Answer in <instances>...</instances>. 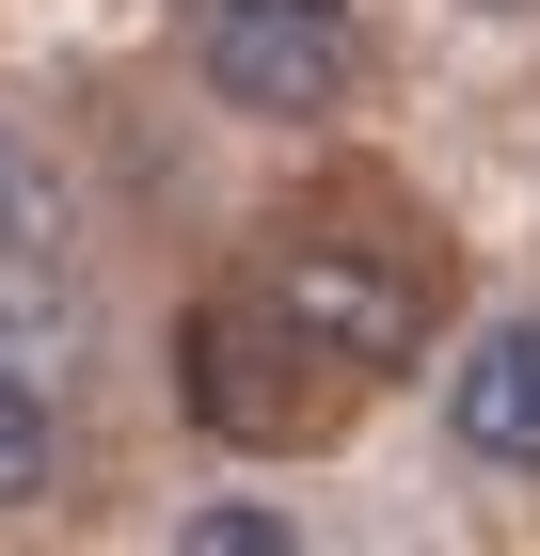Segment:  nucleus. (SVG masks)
Listing matches in <instances>:
<instances>
[{
    "label": "nucleus",
    "mask_w": 540,
    "mask_h": 556,
    "mask_svg": "<svg viewBox=\"0 0 540 556\" xmlns=\"http://www.w3.org/2000/svg\"><path fill=\"white\" fill-rule=\"evenodd\" d=\"M175 541H191V556H287L302 525H287V509H254V493H223V509H175Z\"/></svg>",
    "instance_id": "0eeeda50"
},
{
    "label": "nucleus",
    "mask_w": 540,
    "mask_h": 556,
    "mask_svg": "<svg viewBox=\"0 0 540 556\" xmlns=\"http://www.w3.org/2000/svg\"><path fill=\"white\" fill-rule=\"evenodd\" d=\"M48 493H64V366L0 350V525L48 509Z\"/></svg>",
    "instance_id": "39448f33"
},
{
    "label": "nucleus",
    "mask_w": 540,
    "mask_h": 556,
    "mask_svg": "<svg viewBox=\"0 0 540 556\" xmlns=\"http://www.w3.org/2000/svg\"><path fill=\"white\" fill-rule=\"evenodd\" d=\"M477 16H540V0H477Z\"/></svg>",
    "instance_id": "6e6552de"
},
{
    "label": "nucleus",
    "mask_w": 540,
    "mask_h": 556,
    "mask_svg": "<svg viewBox=\"0 0 540 556\" xmlns=\"http://www.w3.org/2000/svg\"><path fill=\"white\" fill-rule=\"evenodd\" d=\"M64 255H80V191H64V160L0 112V270H64Z\"/></svg>",
    "instance_id": "423d86ee"
},
{
    "label": "nucleus",
    "mask_w": 540,
    "mask_h": 556,
    "mask_svg": "<svg viewBox=\"0 0 540 556\" xmlns=\"http://www.w3.org/2000/svg\"><path fill=\"white\" fill-rule=\"evenodd\" d=\"M254 287L287 302L302 334H318V366H350V382H381V366L429 350V255H398V239H366V223H287Z\"/></svg>",
    "instance_id": "f03ea898"
},
{
    "label": "nucleus",
    "mask_w": 540,
    "mask_h": 556,
    "mask_svg": "<svg viewBox=\"0 0 540 556\" xmlns=\"http://www.w3.org/2000/svg\"><path fill=\"white\" fill-rule=\"evenodd\" d=\"M445 429H461V462L540 477V302L461 334V366H445Z\"/></svg>",
    "instance_id": "20e7f679"
},
{
    "label": "nucleus",
    "mask_w": 540,
    "mask_h": 556,
    "mask_svg": "<svg viewBox=\"0 0 540 556\" xmlns=\"http://www.w3.org/2000/svg\"><path fill=\"white\" fill-rule=\"evenodd\" d=\"M302 366H318V334H302L271 287H223V302H191V334H175V397L223 429V445H302Z\"/></svg>",
    "instance_id": "7ed1b4c3"
},
{
    "label": "nucleus",
    "mask_w": 540,
    "mask_h": 556,
    "mask_svg": "<svg viewBox=\"0 0 540 556\" xmlns=\"http://www.w3.org/2000/svg\"><path fill=\"white\" fill-rule=\"evenodd\" d=\"M175 48H191V80L239 128H318L366 80V16L350 0H175Z\"/></svg>",
    "instance_id": "f257e3e1"
}]
</instances>
